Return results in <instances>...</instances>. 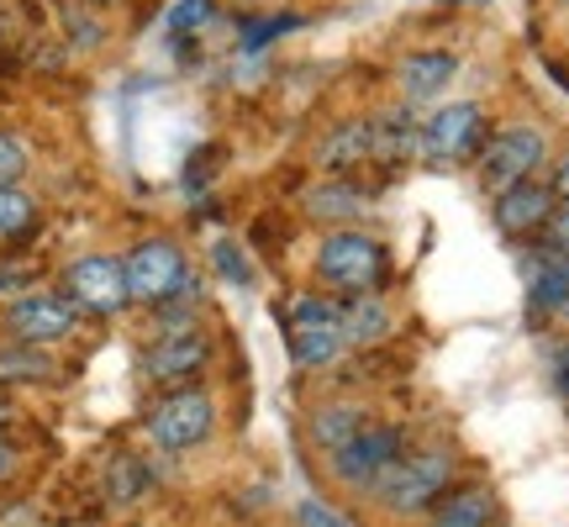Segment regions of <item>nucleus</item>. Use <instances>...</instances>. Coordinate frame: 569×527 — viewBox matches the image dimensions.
Wrapping results in <instances>:
<instances>
[{
    "label": "nucleus",
    "instance_id": "obj_1",
    "mask_svg": "<svg viewBox=\"0 0 569 527\" xmlns=\"http://www.w3.org/2000/svg\"><path fill=\"white\" fill-rule=\"evenodd\" d=\"M453 486V448L427 444V448H407L396 465L375 480V501L390 511V517H417V511H432Z\"/></svg>",
    "mask_w": 569,
    "mask_h": 527
},
{
    "label": "nucleus",
    "instance_id": "obj_2",
    "mask_svg": "<svg viewBox=\"0 0 569 527\" xmlns=\"http://www.w3.org/2000/svg\"><path fill=\"white\" fill-rule=\"evenodd\" d=\"M386 275H390V253L365 227H338L317 248V280L332 296H343V301L348 296H380Z\"/></svg>",
    "mask_w": 569,
    "mask_h": 527
},
{
    "label": "nucleus",
    "instance_id": "obj_3",
    "mask_svg": "<svg viewBox=\"0 0 569 527\" xmlns=\"http://www.w3.org/2000/svg\"><path fill=\"white\" fill-rule=\"evenodd\" d=\"M127 269V296L132 306H169V301H184L196 296V275H190V259H184L180 243L169 238H142L132 253L122 259Z\"/></svg>",
    "mask_w": 569,
    "mask_h": 527
},
{
    "label": "nucleus",
    "instance_id": "obj_4",
    "mask_svg": "<svg viewBox=\"0 0 569 527\" xmlns=\"http://www.w3.org/2000/svg\"><path fill=\"white\" fill-rule=\"evenodd\" d=\"M401 454H407V432H401V427L396 422H365L343 448H338V454H327V475H332L343 490H353V496H369L375 480H380Z\"/></svg>",
    "mask_w": 569,
    "mask_h": 527
},
{
    "label": "nucleus",
    "instance_id": "obj_5",
    "mask_svg": "<svg viewBox=\"0 0 569 527\" xmlns=\"http://www.w3.org/2000/svg\"><path fill=\"white\" fill-rule=\"evenodd\" d=\"M211 427H217V401L196 386L163 390L159 401H153V411L142 417L148 444L163 448V454H190V448H201L206 438H211Z\"/></svg>",
    "mask_w": 569,
    "mask_h": 527
},
{
    "label": "nucleus",
    "instance_id": "obj_6",
    "mask_svg": "<svg viewBox=\"0 0 569 527\" xmlns=\"http://www.w3.org/2000/svg\"><path fill=\"white\" fill-rule=\"evenodd\" d=\"M480 159V185H486V196H507L511 185H528L538 180V169L549 159V138L538 132V127H501V132H490L486 148L475 153Z\"/></svg>",
    "mask_w": 569,
    "mask_h": 527
},
{
    "label": "nucleus",
    "instance_id": "obj_7",
    "mask_svg": "<svg viewBox=\"0 0 569 527\" xmlns=\"http://www.w3.org/2000/svg\"><path fill=\"white\" fill-rule=\"evenodd\" d=\"M284 338L290 359L301 369H322L343 354V327H338V301L327 296H296L284 306Z\"/></svg>",
    "mask_w": 569,
    "mask_h": 527
},
{
    "label": "nucleus",
    "instance_id": "obj_8",
    "mask_svg": "<svg viewBox=\"0 0 569 527\" xmlns=\"http://www.w3.org/2000/svg\"><path fill=\"white\" fill-rule=\"evenodd\" d=\"M486 148V106L480 101H443L422 117V159L465 163Z\"/></svg>",
    "mask_w": 569,
    "mask_h": 527
},
{
    "label": "nucleus",
    "instance_id": "obj_9",
    "mask_svg": "<svg viewBox=\"0 0 569 527\" xmlns=\"http://www.w3.org/2000/svg\"><path fill=\"white\" fill-rule=\"evenodd\" d=\"M59 296H69L80 317H117V311L132 306V296H127V269H122V259H111V253H84V259L69 264L59 275Z\"/></svg>",
    "mask_w": 569,
    "mask_h": 527
},
{
    "label": "nucleus",
    "instance_id": "obj_10",
    "mask_svg": "<svg viewBox=\"0 0 569 527\" xmlns=\"http://www.w3.org/2000/svg\"><path fill=\"white\" fill-rule=\"evenodd\" d=\"M74 332H80V311L59 290H27V296L6 306V344L53 348L63 338H74Z\"/></svg>",
    "mask_w": 569,
    "mask_h": 527
},
{
    "label": "nucleus",
    "instance_id": "obj_11",
    "mask_svg": "<svg viewBox=\"0 0 569 527\" xmlns=\"http://www.w3.org/2000/svg\"><path fill=\"white\" fill-rule=\"evenodd\" d=\"M206 365H211V338H206L201 327H190V332H159V338L138 354L142 375H148L153 386H169V390H184V380H196Z\"/></svg>",
    "mask_w": 569,
    "mask_h": 527
},
{
    "label": "nucleus",
    "instance_id": "obj_12",
    "mask_svg": "<svg viewBox=\"0 0 569 527\" xmlns=\"http://www.w3.org/2000/svg\"><path fill=\"white\" fill-rule=\"evenodd\" d=\"M311 163L322 169L327 180H353V169L375 163V148H369V117H348V122H338L332 132H322L317 148H311Z\"/></svg>",
    "mask_w": 569,
    "mask_h": 527
},
{
    "label": "nucleus",
    "instance_id": "obj_13",
    "mask_svg": "<svg viewBox=\"0 0 569 527\" xmlns=\"http://www.w3.org/2000/svg\"><path fill=\"white\" fill-rule=\"evenodd\" d=\"M559 211V201H553L549 185H511L507 196H496V227L507 232V238H532V232H543L549 227V217Z\"/></svg>",
    "mask_w": 569,
    "mask_h": 527
},
{
    "label": "nucleus",
    "instance_id": "obj_14",
    "mask_svg": "<svg viewBox=\"0 0 569 527\" xmlns=\"http://www.w3.org/2000/svg\"><path fill=\"white\" fill-rule=\"evenodd\" d=\"M453 74H459V53H448V48H417V53H407V59L396 63V84H401L407 101H438V96H448Z\"/></svg>",
    "mask_w": 569,
    "mask_h": 527
},
{
    "label": "nucleus",
    "instance_id": "obj_15",
    "mask_svg": "<svg viewBox=\"0 0 569 527\" xmlns=\"http://www.w3.org/2000/svg\"><path fill=\"white\" fill-rule=\"evenodd\" d=\"M365 211H369V190L359 180H322L306 190V217H311V222H327L332 232H338V227H359Z\"/></svg>",
    "mask_w": 569,
    "mask_h": 527
},
{
    "label": "nucleus",
    "instance_id": "obj_16",
    "mask_svg": "<svg viewBox=\"0 0 569 527\" xmlns=\"http://www.w3.org/2000/svg\"><path fill=\"white\" fill-rule=\"evenodd\" d=\"M369 148H375V163H401L422 148V117L411 111H375L369 117Z\"/></svg>",
    "mask_w": 569,
    "mask_h": 527
},
{
    "label": "nucleus",
    "instance_id": "obj_17",
    "mask_svg": "<svg viewBox=\"0 0 569 527\" xmlns=\"http://www.w3.org/2000/svg\"><path fill=\"white\" fill-rule=\"evenodd\" d=\"M338 327H343V348H369L380 338H390L396 317H390V306L380 296H348L338 306Z\"/></svg>",
    "mask_w": 569,
    "mask_h": 527
},
{
    "label": "nucleus",
    "instance_id": "obj_18",
    "mask_svg": "<svg viewBox=\"0 0 569 527\" xmlns=\"http://www.w3.org/2000/svg\"><path fill=\"white\" fill-rule=\"evenodd\" d=\"M490 523H496V490L490 486L448 490L443 501L427 511V527H490Z\"/></svg>",
    "mask_w": 569,
    "mask_h": 527
},
{
    "label": "nucleus",
    "instance_id": "obj_19",
    "mask_svg": "<svg viewBox=\"0 0 569 527\" xmlns=\"http://www.w3.org/2000/svg\"><path fill=\"white\" fill-rule=\"evenodd\" d=\"M365 422H369V411L359 401H322L317 411H311L306 432H311V444L322 448V454H338V448H343Z\"/></svg>",
    "mask_w": 569,
    "mask_h": 527
},
{
    "label": "nucleus",
    "instance_id": "obj_20",
    "mask_svg": "<svg viewBox=\"0 0 569 527\" xmlns=\"http://www.w3.org/2000/svg\"><path fill=\"white\" fill-rule=\"evenodd\" d=\"M53 375V359L48 348H27V344H6L0 348V380H48Z\"/></svg>",
    "mask_w": 569,
    "mask_h": 527
},
{
    "label": "nucleus",
    "instance_id": "obj_21",
    "mask_svg": "<svg viewBox=\"0 0 569 527\" xmlns=\"http://www.w3.org/2000/svg\"><path fill=\"white\" fill-rule=\"evenodd\" d=\"M32 222H38V201H32V190H21V185H0V243L21 238Z\"/></svg>",
    "mask_w": 569,
    "mask_h": 527
},
{
    "label": "nucleus",
    "instance_id": "obj_22",
    "mask_svg": "<svg viewBox=\"0 0 569 527\" xmlns=\"http://www.w3.org/2000/svg\"><path fill=\"white\" fill-rule=\"evenodd\" d=\"M106 490H111V501H117V507H132V501H142V490H148V475H142V465L132 459V454H117V459H111Z\"/></svg>",
    "mask_w": 569,
    "mask_h": 527
},
{
    "label": "nucleus",
    "instance_id": "obj_23",
    "mask_svg": "<svg viewBox=\"0 0 569 527\" xmlns=\"http://www.w3.org/2000/svg\"><path fill=\"white\" fill-rule=\"evenodd\" d=\"M27 169H32V148L17 132H0V185H21Z\"/></svg>",
    "mask_w": 569,
    "mask_h": 527
},
{
    "label": "nucleus",
    "instance_id": "obj_24",
    "mask_svg": "<svg viewBox=\"0 0 569 527\" xmlns=\"http://www.w3.org/2000/svg\"><path fill=\"white\" fill-rule=\"evenodd\" d=\"M296 523L301 527H353L338 507H327V501H317V496H306L301 507H296Z\"/></svg>",
    "mask_w": 569,
    "mask_h": 527
},
{
    "label": "nucleus",
    "instance_id": "obj_25",
    "mask_svg": "<svg viewBox=\"0 0 569 527\" xmlns=\"http://www.w3.org/2000/svg\"><path fill=\"white\" fill-rule=\"evenodd\" d=\"M211 259H217V269H222L227 280L253 285V269H248V259H243V253H232V243H211Z\"/></svg>",
    "mask_w": 569,
    "mask_h": 527
},
{
    "label": "nucleus",
    "instance_id": "obj_26",
    "mask_svg": "<svg viewBox=\"0 0 569 527\" xmlns=\"http://www.w3.org/2000/svg\"><path fill=\"white\" fill-rule=\"evenodd\" d=\"M27 280H32V269L27 264H0V296H27Z\"/></svg>",
    "mask_w": 569,
    "mask_h": 527
},
{
    "label": "nucleus",
    "instance_id": "obj_27",
    "mask_svg": "<svg viewBox=\"0 0 569 527\" xmlns=\"http://www.w3.org/2000/svg\"><path fill=\"white\" fill-rule=\"evenodd\" d=\"M549 190H553V201H559V206H569V159H559V163H553Z\"/></svg>",
    "mask_w": 569,
    "mask_h": 527
},
{
    "label": "nucleus",
    "instance_id": "obj_28",
    "mask_svg": "<svg viewBox=\"0 0 569 527\" xmlns=\"http://www.w3.org/2000/svg\"><path fill=\"white\" fill-rule=\"evenodd\" d=\"M553 386H559V390L569 396V344L553 348Z\"/></svg>",
    "mask_w": 569,
    "mask_h": 527
},
{
    "label": "nucleus",
    "instance_id": "obj_29",
    "mask_svg": "<svg viewBox=\"0 0 569 527\" xmlns=\"http://www.w3.org/2000/svg\"><path fill=\"white\" fill-rule=\"evenodd\" d=\"M206 17V0H184L180 11H174V27H190V21Z\"/></svg>",
    "mask_w": 569,
    "mask_h": 527
},
{
    "label": "nucleus",
    "instance_id": "obj_30",
    "mask_svg": "<svg viewBox=\"0 0 569 527\" xmlns=\"http://www.w3.org/2000/svg\"><path fill=\"white\" fill-rule=\"evenodd\" d=\"M11 469H17V444H11V438L0 432V480H6Z\"/></svg>",
    "mask_w": 569,
    "mask_h": 527
},
{
    "label": "nucleus",
    "instance_id": "obj_31",
    "mask_svg": "<svg viewBox=\"0 0 569 527\" xmlns=\"http://www.w3.org/2000/svg\"><path fill=\"white\" fill-rule=\"evenodd\" d=\"M559 317H569V259H565V301H559Z\"/></svg>",
    "mask_w": 569,
    "mask_h": 527
},
{
    "label": "nucleus",
    "instance_id": "obj_32",
    "mask_svg": "<svg viewBox=\"0 0 569 527\" xmlns=\"http://www.w3.org/2000/svg\"><path fill=\"white\" fill-rule=\"evenodd\" d=\"M6 422H11V401L0 396V432H6Z\"/></svg>",
    "mask_w": 569,
    "mask_h": 527
},
{
    "label": "nucleus",
    "instance_id": "obj_33",
    "mask_svg": "<svg viewBox=\"0 0 569 527\" xmlns=\"http://www.w3.org/2000/svg\"><path fill=\"white\" fill-rule=\"evenodd\" d=\"M448 6H465V0H448ZM469 6H486V0H469Z\"/></svg>",
    "mask_w": 569,
    "mask_h": 527
}]
</instances>
